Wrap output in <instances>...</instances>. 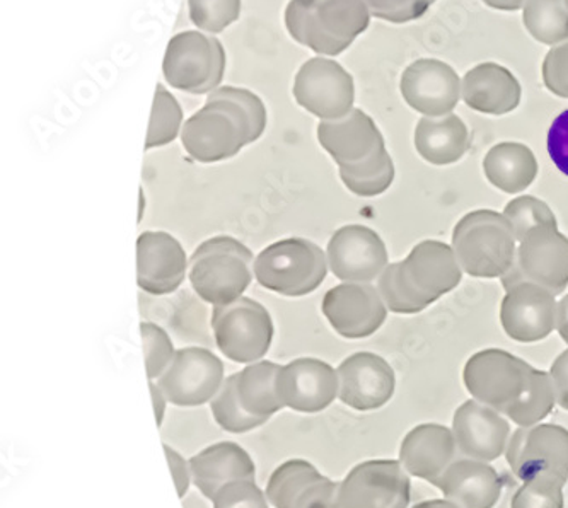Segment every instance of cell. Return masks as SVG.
<instances>
[{
  "label": "cell",
  "instance_id": "1",
  "mask_svg": "<svg viewBox=\"0 0 568 508\" xmlns=\"http://www.w3.org/2000/svg\"><path fill=\"white\" fill-rule=\"evenodd\" d=\"M466 389L476 402L490 406L519 427H532L554 412L550 374L498 348L478 352L465 365Z\"/></svg>",
  "mask_w": 568,
  "mask_h": 508
},
{
  "label": "cell",
  "instance_id": "2",
  "mask_svg": "<svg viewBox=\"0 0 568 508\" xmlns=\"http://www.w3.org/2000/svg\"><path fill=\"white\" fill-rule=\"evenodd\" d=\"M265 129L266 108L255 92L224 85L186 120L181 144L196 163H221L258 141Z\"/></svg>",
  "mask_w": 568,
  "mask_h": 508
},
{
  "label": "cell",
  "instance_id": "3",
  "mask_svg": "<svg viewBox=\"0 0 568 508\" xmlns=\"http://www.w3.org/2000/svg\"><path fill=\"white\" fill-rule=\"evenodd\" d=\"M454 250L440 241H422L406 260L386 266L379 294L392 313L417 314L462 284Z\"/></svg>",
  "mask_w": 568,
  "mask_h": 508
},
{
  "label": "cell",
  "instance_id": "4",
  "mask_svg": "<svg viewBox=\"0 0 568 508\" xmlns=\"http://www.w3.org/2000/svg\"><path fill=\"white\" fill-rule=\"evenodd\" d=\"M366 0H291L285 28L317 55L336 57L369 28Z\"/></svg>",
  "mask_w": 568,
  "mask_h": 508
},
{
  "label": "cell",
  "instance_id": "5",
  "mask_svg": "<svg viewBox=\"0 0 568 508\" xmlns=\"http://www.w3.org/2000/svg\"><path fill=\"white\" fill-rule=\"evenodd\" d=\"M516 236L506 215L476 211L454 227L453 250L463 272L475 278H503L516 262Z\"/></svg>",
  "mask_w": 568,
  "mask_h": 508
},
{
  "label": "cell",
  "instance_id": "6",
  "mask_svg": "<svg viewBox=\"0 0 568 508\" xmlns=\"http://www.w3.org/2000/svg\"><path fill=\"white\" fill-rule=\"evenodd\" d=\"M255 273L253 253L231 236H215L196 247L190 260V282L202 301L227 306L243 297Z\"/></svg>",
  "mask_w": 568,
  "mask_h": 508
},
{
  "label": "cell",
  "instance_id": "7",
  "mask_svg": "<svg viewBox=\"0 0 568 508\" xmlns=\"http://www.w3.org/2000/svg\"><path fill=\"white\" fill-rule=\"evenodd\" d=\"M328 275L322 247L303 237H288L265 247L255 260V278L266 291L284 297H304Z\"/></svg>",
  "mask_w": 568,
  "mask_h": 508
},
{
  "label": "cell",
  "instance_id": "8",
  "mask_svg": "<svg viewBox=\"0 0 568 508\" xmlns=\"http://www.w3.org/2000/svg\"><path fill=\"white\" fill-rule=\"evenodd\" d=\"M211 326L221 354L236 364L263 360L274 342V321L253 298L241 297L227 306L214 307Z\"/></svg>",
  "mask_w": 568,
  "mask_h": 508
},
{
  "label": "cell",
  "instance_id": "9",
  "mask_svg": "<svg viewBox=\"0 0 568 508\" xmlns=\"http://www.w3.org/2000/svg\"><path fill=\"white\" fill-rule=\"evenodd\" d=\"M225 72V50L217 38L183 31L171 38L163 60L168 84L189 94H211Z\"/></svg>",
  "mask_w": 568,
  "mask_h": 508
},
{
  "label": "cell",
  "instance_id": "10",
  "mask_svg": "<svg viewBox=\"0 0 568 508\" xmlns=\"http://www.w3.org/2000/svg\"><path fill=\"white\" fill-rule=\"evenodd\" d=\"M410 500V476L399 460H364L339 481V508H408Z\"/></svg>",
  "mask_w": 568,
  "mask_h": 508
},
{
  "label": "cell",
  "instance_id": "11",
  "mask_svg": "<svg viewBox=\"0 0 568 508\" xmlns=\"http://www.w3.org/2000/svg\"><path fill=\"white\" fill-rule=\"evenodd\" d=\"M520 282L539 285L554 295L568 285V237L558 227H539L526 234L513 268L503 276L504 288Z\"/></svg>",
  "mask_w": 568,
  "mask_h": 508
},
{
  "label": "cell",
  "instance_id": "12",
  "mask_svg": "<svg viewBox=\"0 0 568 508\" xmlns=\"http://www.w3.org/2000/svg\"><path fill=\"white\" fill-rule=\"evenodd\" d=\"M292 92L297 104L322 122L342 119L354 110V79L338 62L325 57L303 63Z\"/></svg>",
  "mask_w": 568,
  "mask_h": 508
},
{
  "label": "cell",
  "instance_id": "13",
  "mask_svg": "<svg viewBox=\"0 0 568 508\" xmlns=\"http://www.w3.org/2000/svg\"><path fill=\"white\" fill-rule=\"evenodd\" d=\"M224 364L207 348L189 346L174 354L166 373L159 377L168 402L181 408L207 405L224 384Z\"/></svg>",
  "mask_w": 568,
  "mask_h": 508
},
{
  "label": "cell",
  "instance_id": "14",
  "mask_svg": "<svg viewBox=\"0 0 568 508\" xmlns=\"http://www.w3.org/2000/svg\"><path fill=\"white\" fill-rule=\"evenodd\" d=\"M507 463L523 481L550 475L568 481V430L560 425L520 427L510 437Z\"/></svg>",
  "mask_w": 568,
  "mask_h": 508
},
{
  "label": "cell",
  "instance_id": "15",
  "mask_svg": "<svg viewBox=\"0 0 568 508\" xmlns=\"http://www.w3.org/2000/svg\"><path fill=\"white\" fill-rule=\"evenodd\" d=\"M333 275L345 284H369L388 266V250L379 234L366 225L339 227L326 250Z\"/></svg>",
  "mask_w": 568,
  "mask_h": 508
},
{
  "label": "cell",
  "instance_id": "16",
  "mask_svg": "<svg viewBox=\"0 0 568 508\" xmlns=\"http://www.w3.org/2000/svg\"><path fill=\"white\" fill-rule=\"evenodd\" d=\"M275 386L284 408L314 415L338 398V373L320 358H295L281 365Z\"/></svg>",
  "mask_w": 568,
  "mask_h": 508
},
{
  "label": "cell",
  "instance_id": "17",
  "mask_svg": "<svg viewBox=\"0 0 568 508\" xmlns=\"http://www.w3.org/2000/svg\"><path fill=\"white\" fill-rule=\"evenodd\" d=\"M323 314L329 326L347 339L373 336L388 317L379 288L369 284H342L323 297Z\"/></svg>",
  "mask_w": 568,
  "mask_h": 508
},
{
  "label": "cell",
  "instance_id": "18",
  "mask_svg": "<svg viewBox=\"0 0 568 508\" xmlns=\"http://www.w3.org/2000/svg\"><path fill=\"white\" fill-rule=\"evenodd\" d=\"M338 399L357 412H374L392 402L396 376L392 365L379 355L358 352L336 368Z\"/></svg>",
  "mask_w": 568,
  "mask_h": 508
},
{
  "label": "cell",
  "instance_id": "19",
  "mask_svg": "<svg viewBox=\"0 0 568 508\" xmlns=\"http://www.w3.org/2000/svg\"><path fill=\"white\" fill-rule=\"evenodd\" d=\"M500 323L507 336L520 343L547 338L557 326L555 295L539 285L520 282L506 288Z\"/></svg>",
  "mask_w": 568,
  "mask_h": 508
},
{
  "label": "cell",
  "instance_id": "20",
  "mask_svg": "<svg viewBox=\"0 0 568 508\" xmlns=\"http://www.w3.org/2000/svg\"><path fill=\"white\" fill-rule=\"evenodd\" d=\"M403 100L425 116H444L458 106L462 82L453 67L440 60L420 59L403 72Z\"/></svg>",
  "mask_w": 568,
  "mask_h": 508
},
{
  "label": "cell",
  "instance_id": "21",
  "mask_svg": "<svg viewBox=\"0 0 568 508\" xmlns=\"http://www.w3.org/2000/svg\"><path fill=\"white\" fill-rule=\"evenodd\" d=\"M453 434L462 456L491 463L506 453L510 425L490 406L469 399L454 413Z\"/></svg>",
  "mask_w": 568,
  "mask_h": 508
},
{
  "label": "cell",
  "instance_id": "22",
  "mask_svg": "<svg viewBox=\"0 0 568 508\" xmlns=\"http://www.w3.org/2000/svg\"><path fill=\"white\" fill-rule=\"evenodd\" d=\"M189 260L180 241L163 231H148L138 241V284L151 295L173 294L185 282Z\"/></svg>",
  "mask_w": 568,
  "mask_h": 508
},
{
  "label": "cell",
  "instance_id": "23",
  "mask_svg": "<svg viewBox=\"0 0 568 508\" xmlns=\"http://www.w3.org/2000/svg\"><path fill=\"white\" fill-rule=\"evenodd\" d=\"M317 141L342 166H355L386 149L383 133L369 114L354 108L338 120H326L317 125Z\"/></svg>",
  "mask_w": 568,
  "mask_h": 508
},
{
  "label": "cell",
  "instance_id": "24",
  "mask_svg": "<svg viewBox=\"0 0 568 508\" xmlns=\"http://www.w3.org/2000/svg\"><path fill=\"white\" fill-rule=\"evenodd\" d=\"M453 430L437 424H424L408 431L399 447V463L408 475L436 485L437 479L458 459Z\"/></svg>",
  "mask_w": 568,
  "mask_h": 508
},
{
  "label": "cell",
  "instance_id": "25",
  "mask_svg": "<svg viewBox=\"0 0 568 508\" xmlns=\"http://www.w3.org/2000/svg\"><path fill=\"white\" fill-rule=\"evenodd\" d=\"M434 487L458 508H494L503 495L498 473L484 460H454Z\"/></svg>",
  "mask_w": 568,
  "mask_h": 508
},
{
  "label": "cell",
  "instance_id": "26",
  "mask_svg": "<svg viewBox=\"0 0 568 508\" xmlns=\"http://www.w3.org/2000/svg\"><path fill=\"white\" fill-rule=\"evenodd\" d=\"M189 463L193 485L211 501L227 482L256 478L255 460L236 443L212 444Z\"/></svg>",
  "mask_w": 568,
  "mask_h": 508
},
{
  "label": "cell",
  "instance_id": "27",
  "mask_svg": "<svg viewBox=\"0 0 568 508\" xmlns=\"http://www.w3.org/2000/svg\"><path fill=\"white\" fill-rule=\"evenodd\" d=\"M520 94L519 81L509 69L498 63H480L463 79V100L480 113L495 116L510 113L519 106Z\"/></svg>",
  "mask_w": 568,
  "mask_h": 508
},
{
  "label": "cell",
  "instance_id": "28",
  "mask_svg": "<svg viewBox=\"0 0 568 508\" xmlns=\"http://www.w3.org/2000/svg\"><path fill=\"white\" fill-rule=\"evenodd\" d=\"M469 142L468 126L453 113L436 119L425 116L415 129L418 154L436 166L458 163L468 152Z\"/></svg>",
  "mask_w": 568,
  "mask_h": 508
},
{
  "label": "cell",
  "instance_id": "29",
  "mask_svg": "<svg viewBox=\"0 0 568 508\" xmlns=\"http://www.w3.org/2000/svg\"><path fill=\"white\" fill-rule=\"evenodd\" d=\"M484 171L495 189L514 195L531 186L538 174V163L531 149L525 144L504 142L485 155Z\"/></svg>",
  "mask_w": 568,
  "mask_h": 508
},
{
  "label": "cell",
  "instance_id": "30",
  "mask_svg": "<svg viewBox=\"0 0 568 508\" xmlns=\"http://www.w3.org/2000/svg\"><path fill=\"white\" fill-rule=\"evenodd\" d=\"M278 368L281 365L275 362L260 360L236 373L237 398L247 413L270 420L284 409L275 386Z\"/></svg>",
  "mask_w": 568,
  "mask_h": 508
},
{
  "label": "cell",
  "instance_id": "31",
  "mask_svg": "<svg viewBox=\"0 0 568 508\" xmlns=\"http://www.w3.org/2000/svg\"><path fill=\"white\" fill-rule=\"evenodd\" d=\"M322 473L306 459H288L282 463L266 482L265 495L270 507L291 508L295 498L303 494L311 482L322 478Z\"/></svg>",
  "mask_w": 568,
  "mask_h": 508
},
{
  "label": "cell",
  "instance_id": "32",
  "mask_svg": "<svg viewBox=\"0 0 568 508\" xmlns=\"http://www.w3.org/2000/svg\"><path fill=\"white\" fill-rule=\"evenodd\" d=\"M339 177L345 186L357 196L383 195L395 181V164L386 149L374 154L364 163L339 167Z\"/></svg>",
  "mask_w": 568,
  "mask_h": 508
},
{
  "label": "cell",
  "instance_id": "33",
  "mask_svg": "<svg viewBox=\"0 0 568 508\" xmlns=\"http://www.w3.org/2000/svg\"><path fill=\"white\" fill-rule=\"evenodd\" d=\"M523 21L539 43L557 44L568 40L567 0H529Z\"/></svg>",
  "mask_w": 568,
  "mask_h": 508
},
{
  "label": "cell",
  "instance_id": "34",
  "mask_svg": "<svg viewBox=\"0 0 568 508\" xmlns=\"http://www.w3.org/2000/svg\"><path fill=\"white\" fill-rule=\"evenodd\" d=\"M211 412L215 424L230 434H247L268 421L265 418L255 417L243 408L237 398L236 374L225 377L221 390L211 402Z\"/></svg>",
  "mask_w": 568,
  "mask_h": 508
},
{
  "label": "cell",
  "instance_id": "35",
  "mask_svg": "<svg viewBox=\"0 0 568 508\" xmlns=\"http://www.w3.org/2000/svg\"><path fill=\"white\" fill-rule=\"evenodd\" d=\"M181 126H183V111L180 103L163 84H158L145 151L171 144L178 133L183 130Z\"/></svg>",
  "mask_w": 568,
  "mask_h": 508
},
{
  "label": "cell",
  "instance_id": "36",
  "mask_svg": "<svg viewBox=\"0 0 568 508\" xmlns=\"http://www.w3.org/2000/svg\"><path fill=\"white\" fill-rule=\"evenodd\" d=\"M507 221L513 225L517 243L525 240L526 234L539 227H558L557 219L547 203L535 196H519L513 200L504 211Z\"/></svg>",
  "mask_w": 568,
  "mask_h": 508
},
{
  "label": "cell",
  "instance_id": "37",
  "mask_svg": "<svg viewBox=\"0 0 568 508\" xmlns=\"http://www.w3.org/2000/svg\"><path fill=\"white\" fill-rule=\"evenodd\" d=\"M567 482L550 475H539L525 481L510 501V508H564Z\"/></svg>",
  "mask_w": 568,
  "mask_h": 508
},
{
  "label": "cell",
  "instance_id": "38",
  "mask_svg": "<svg viewBox=\"0 0 568 508\" xmlns=\"http://www.w3.org/2000/svg\"><path fill=\"white\" fill-rule=\"evenodd\" d=\"M190 18L199 30L221 33L241 16V0H189Z\"/></svg>",
  "mask_w": 568,
  "mask_h": 508
},
{
  "label": "cell",
  "instance_id": "39",
  "mask_svg": "<svg viewBox=\"0 0 568 508\" xmlns=\"http://www.w3.org/2000/svg\"><path fill=\"white\" fill-rule=\"evenodd\" d=\"M141 333L149 380H158L166 373L176 350L170 335L161 326L154 323H142Z\"/></svg>",
  "mask_w": 568,
  "mask_h": 508
},
{
  "label": "cell",
  "instance_id": "40",
  "mask_svg": "<svg viewBox=\"0 0 568 508\" xmlns=\"http://www.w3.org/2000/svg\"><path fill=\"white\" fill-rule=\"evenodd\" d=\"M212 508H270V501L255 479H240L227 482L215 494Z\"/></svg>",
  "mask_w": 568,
  "mask_h": 508
},
{
  "label": "cell",
  "instance_id": "41",
  "mask_svg": "<svg viewBox=\"0 0 568 508\" xmlns=\"http://www.w3.org/2000/svg\"><path fill=\"white\" fill-rule=\"evenodd\" d=\"M434 2L437 0H366L371 14L395 24L420 19Z\"/></svg>",
  "mask_w": 568,
  "mask_h": 508
},
{
  "label": "cell",
  "instance_id": "42",
  "mask_svg": "<svg viewBox=\"0 0 568 508\" xmlns=\"http://www.w3.org/2000/svg\"><path fill=\"white\" fill-rule=\"evenodd\" d=\"M542 81L555 96L568 100V43L548 52L542 62Z\"/></svg>",
  "mask_w": 568,
  "mask_h": 508
},
{
  "label": "cell",
  "instance_id": "43",
  "mask_svg": "<svg viewBox=\"0 0 568 508\" xmlns=\"http://www.w3.org/2000/svg\"><path fill=\"white\" fill-rule=\"evenodd\" d=\"M338 481L322 476L295 498L291 508H339Z\"/></svg>",
  "mask_w": 568,
  "mask_h": 508
},
{
  "label": "cell",
  "instance_id": "44",
  "mask_svg": "<svg viewBox=\"0 0 568 508\" xmlns=\"http://www.w3.org/2000/svg\"><path fill=\"white\" fill-rule=\"evenodd\" d=\"M548 154L555 166L568 176V110L558 114L548 132Z\"/></svg>",
  "mask_w": 568,
  "mask_h": 508
},
{
  "label": "cell",
  "instance_id": "45",
  "mask_svg": "<svg viewBox=\"0 0 568 508\" xmlns=\"http://www.w3.org/2000/svg\"><path fill=\"white\" fill-rule=\"evenodd\" d=\"M164 453H166L168 465H170L171 475H173L178 497L185 498V495L189 494L190 485L193 482L190 463L178 450L168 446V444H164Z\"/></svg>",
  "mask_w": 568,
  "mask_h": 508
},
{
  "label": "cell",
  "instance_id": "46",
  "mask_svg": "<svg viewBox=\"0 0 568 508\" xmlns=\"http://www.w3.org/2000/svg\"><path fill=\"white\" fill-rule=\"evenodd\" d=\"M550 377L558 405L568 412V350L558 355L557 360L551 365Z\"/></svg>",
  "mask_w": 568,
  "mask_h": 508
},
{
  "label": "cell",
  "instance_id": "47",
  "mask_svg": "<svg viewBox=\"0 0 568 508\" xmlns=\"http://www.w3.org/2000/svg\"><path fill=\"white\" fill-rule=\"evenodd\" d=\"M149 387H151L152 403H154L155 421H158V427H161L164 415H166L168 403L170 402H168L166 395H164L163 389L158 386L155 380H151Z\"/></svg>",
  "mask_w": 568,
  "mask_h": 508
},
{
  "label": "cell",
  "instance_id": "48",
  "mask_svg": "<svg viewBox=\"0 0 568 508\" xmlns=\"http://www.w3.org/2000/svg\"><path fill=\"white\" fill-rule=\"evenodd\" d=\"M557 329L561 339L568 345V295H565L557 307Z\"/></svg>",
  "mask_w": 568,
  "mask_h": 508
},
{
  "label": "cell",
  "instance_id": "49",
  "mask_svg": "<svg viewBox=\"0 0 568 508\" xmlns=\"http://www.w3.org/2000/svg\"><path fill=\"white\" fill-rule=\"evenodd\" d=\"M484 2L498 11H519L520 8H526L529 0H484Z\"/></svg>",
  "mask_w": 568,
  "mask_h": 508
},
{
  "label": "cell",
  "instance_id": "50",
  "mask_svg": "<svg viewBox=\"0 0 568 508\" xmlns=\"http://www.w3.org/2000/svg\"><path fill=\"white\" fill-rule=\"evenodd\" d=\"M412 508H458L453 501L449 500H427L420 501V504L415 505Z\"/></svg>",
  "mask_w": 568,
  "mask_h": 508
},
{
  "label": "cell",
  "instance_id": "51",
  "mask_svg": "<svg viewBox=\"0 0 568 508\" xmlns=\"http://www.w3.org/2000/svg\"><path fill=\"white\" fill-rule=\"evenodd\" d=\"M144 206H145L144 193L141 192V211H139V221H141L142 215H144Z\"/></svg>",
  "mask_w": 568,
  "mask_h": 508
},
{
  "label": "cell",
  "instance_id": "52",
  "mask_svg": "<svg viewBox=\"0 0 568 508\" xmlns=\"http://www.w3.org/2000/svg\"><path fill=\"white\" fill-rule=\"evenodd\" d=\"M567 6H568V0H567Z\"/></svg>",
  "mask_w": 568,
  "mask_h": 508
}]
</instances>
